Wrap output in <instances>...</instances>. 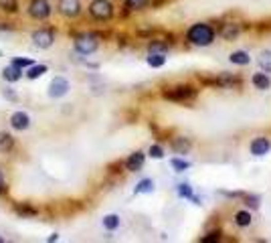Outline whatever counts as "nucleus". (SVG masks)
Returning <instances> with one entry per match:
<instances>
[{
  "mask_svg": "<svg viewBox=\"0 0 271 243\" xmlns=\"http://www.w3.org/2000/svg\"><path fill=\"white\" fill-rule=\"evenodd\" d=\"M144 160H146V154H144L142 150H136L134 154H130V156L126 158V171H128V173H138V171H142Z\"/></svg>",
  "mask_w": 271,
  "mask_h": 243,
  "instance_id": "nucleus-12",
  "label": "nucleus"
},
{
  "mask_svg": "<svg viewBox=\"0 0 271 243\" xmlns=\"http://www.w3.org/2000/svg\"><path fill=\"white\" fill-rule=\"evenodd\" d=\"M197 87L192 85H174L162 91V98L170 100V102H188V100H195L197 98Z\"/></svg>",
  "mask_w": 271,
  "mask_h": 243,
  "instance_id": "nucleus-2",
  "label": "nucleus"
},
{
  "mask_svg": "<svg viewBox=\"0 0 271 243\" xmlns=\"http://www.w3.org/2000/svg\"><path fill=\"white\" fill-rule=\"evenodd\" d=\"M257 63H259L261 71H265V73H269L271 75V51L269 49H265V51H261V53H259Z\"/></svg>",
  "mask_w": 271,
  "mask_h": 243,
  "instance_id": "nucleus-20",
  "label": "nucleus"
},
{
  "mask_svg": "<svg viewBox=\"0 0 271 243\" xmlns=\"http://www.w3.org/2000/svg\"><path fill=\"white\" fill-rule=\"evenodd\" d=\"M49 243H55V241H59V235L57 233H53V235H49V239H47Z\"/></svg>",
  "mask_w": 271,
  "mask_h": 243,
  "instance_id": "nucleus-36",
  "label": "nucleus"
},
{
  "mask_svg": "<svg viewBox=\"0 0 271 243\" xmlns=\"http://www.w3.org/2000/svg\"><path fill=\"white\" fill-rule=\"evenodd\" d=\"M148 154H150L152 158L160 160V158H164V148H162L160 144H152V146H150V150H148Z\"/></svg>",
  "mask_w": 271,
  "mask_h": 243,
  "instance_id": "nucleus-32",
  "label": "nucleus"
},
{
  "mask_svg": "<svg viewBox=\"0 0 271 243\" xmlns=\"http://www.w3.org/2000/svg\"><path fill=\"white\" fill-rule=\"evenodd\" d=\"M152 191H154V180H152V178H144V180H140L134 189L136 195H148V193H152Z\"/></svg>",
  "mask_w": 271,
  "mask_h": 243,
  "instance_id": "nucleus-22",
  "label": "nucleus"
},
{
  "mask_svg": "<svg viewBox=\"0 0 271 243\" xmlns=\"http://www.w3.org/2000/svg\"><path fill=\"white\" fill-rule=\"evenodd\" d=\"M146 63H148L150 67L158 69V67H162V65L166 63V55H164V53H150L148 59H146Z\"/></svg>",
  "mask_w": 271,
  "mask_h": 243,
  "instance_id": "nucleus-23",
  "label": "nucleus"
},
{
  "mask_svg": "<svg viewBox=\"0 0 271 243\" xmlns=\"http://www.w3.org/2000/svg\"><path fill=\"white\" fill-rule=\"evenodd\" d=\"M12 65H16L21 69H29L33 65V61L31 59H25V57H16V59H12Z\"/></svg>",
  "mask_w": 271,
  "mask_h": 243,
  "instance_id": "nucleus-33",
  "label": "nucleus"
},
{
  "mask_svg": "<svg viewBox=\"0 0 271 243\" xmlns=\"http://www.w3.org/2000/svg\"><path fill=\"white\" fill-rule=\"evenodd\" d=\"M249 150H251L253 156H265V154H269L271 150V140L265 138V136H257V138L251 142Z\"/></svg>",
  "mask_w": 271,
  "mask_h": 243,
  "instance_id": "nucleus-11",
  "label": "nucleus"
},
{
  "mask_svg": "<svg viewBox=\"0 0 271 243\" xmlns=\"http://www.w3.org/2000/svg\"><path fill=\"white\" fill-rule=\"evenodd\" d=\"M87 10H89L91 18H95L100 23H105L113 16V4L109 0H91Z\"/></svg>",
  "mask_w": 271,
  "mask_h": 243,
  "instance_id": "nucleus-5",
  "label": "nucleus"
},
{
  "mask_svg": "<svg viewBox=\"0 0 271 243\" xmlns=\"http://www.w3.org/2000/svg\"><path fill=\"white\" fill-rule=\"evenodd\" d=\"M14 213L21 215V217H34L38 211H36L34 207H31L29 203H23V205L18 203V205H14Z\"/></svg>",
  "mask_w": 271,
  "mask_h": 243,
  "instance_id": "nucleus-25",
  "label": "nucleus"
},
{
  "mask_svg": "<svg viewBox=\"0 0 271 243\" xmlns=\"http://www.w3.org/2000/svg\"><path fill=\"white\" fill-rule=\"evenodd\" d=\"M229 61H231L233 65L245 67V65H249V63H251V57H249V53H247V51H233V53H231V57H229Z\"/></svg>",
  "mask_w": 271,
  "mask_h": 243,
  "instance_id": "nucleus-17",
  "label": "nucleus"
},
{
  "mask_svg": "<svg viewBox=\"0 0 271 243\" xmlns=\"http://www.w3.org/2000/svg\"><path fill=\"white\" fill-rule=\"evenodd\" d=\"M29 126H31V118H29L27 111H14V114L10 116V128H12V130L25 132V130H29Z\"/></svg>",
  "mask_w": 271,
  "mask_h": 243,
  "instance_id": "nucleus-10",
  "label": "nucleus"
},
{
  "mask_svg": "<svg viewBox=\"0 0 271 243\" xmlns=\"http://www.w3.org/2000/svg\"><path fill=\"white\" fill-rule=\"evenodd\" d=\"M170 146H172V150L176 154H188L190 148H192V142L188 138H184V136H176V138H172Z\"/></svg>",
  "mask_w": 271,
  "mask_h": 243,
  "instance_id": "nucleus-14",
  "label": "nucleus"
},
{
  "mask_svg": "<svg viewBox=\"0 0 271 243\" xmlns=\"http://www.w3.org/2000/svg\"><path fill=\"white\" fill-rule=\"evenodd\" d=\"M204 85H212V87H221V89H233V87H241V77L237 75H231L227 71H223L221 75L217 77H203L201 79Z\"/></svg>",
  "mask_w": 271,
  "mask_h": 243,
  "instance_id": "nucleus-4",
  "label": "nucleus"
},
{
  "mask_svg": "<svg viewBox=\"0 0 271 243\" xmlns=\"http://www.w3.org/2000/svg\"><path fill=\"white\" fill-rule=\"evenodd\" d=\"M0 57H2V53H0Z\"/></svg>",
  "mask_w": 271,
  "mask_h": 243,
  "instance_id": "nucleus-38",
  "label": "nucleus"
},
{
  "mask_svg": "<svg viewBox=\"0 0 271 243\" xmlns=\"http://www.w3.org/2000/svg\"><path fill=\"white\" fill-rule=\"evenodd\" d=\"M45 73H47V65H43V63H41V65H31V67L27 69V77H29V79H38V77H43Z\"/></svg>",
  "mask_w": 271,
  "mask_h": 243,
  "instance_id": "nucleus-27",
  "label": "nucleus"
},
{
  "mask_svg": "<svg viewBox=\"0 0 271 243\" xmlns=\"http://www.w3.org/2000/svg\"><path fill=\"white\" fill-rule=\"evenodd\" d=\"M251 83L257 87V89H261V91H265V89H269L271 87V79H269V73H253V77H251Z\"/></svg>",
  "mask_w": 271,
  "mask_h": 243,
  "instance_id": "nucleus-15",
  "label": "nucleus"
},
{
  "mask_svg": "<svg viewBox=\"0 0 271 243\" xmlns=\"http://www.w3.org/2000/svg\"><path fill=\"white\" fill-rule=\"evenodd\" d=\"M219 35L223 36L225 41H235L241 35V25L239 23H225L221 29H219Z\"/></svg>",
  "mask_w": 271,
  "mask_h": 243,
  "instance_id": "nucleus-13",
  "label": "nucleus"
},
{
  "mask_svg": "<svg viewBox=\"0 0 271 243\" xmlns=\"http://www.w3.org/2000/svg\"><path fill=\"white\" fill-rule=\"evenodd\" d=\"M0 31H14V27L10 23H0Z\"/></svg>",
  "mask_w": 271,
  "mask_h": 243,
  "instance_id": "nucleus-34",
  "label": "nucleus"
},
{
  "mask_svg": "<svg viewBox=\"0 0 271 243\" xmlns=\"http://www.w3.org/2000/svg\"><path fill=\"white\" fill-rule=\"evenodd\" d=\"M102 223H103V227H105L107 231H115V229L120 227V223H122V221H120V215L109 213V215H105V217H103Z\"/></svg>",
  "mask_w": 271,
  "mask_h": 243,
  "instance_id": "nucleus-21",
  "label": "nucleus"
},
{
  "mask_svg": "<svg viewBox=\"0 0 271 243\" xmlns=\"http://www.w3.org/2000/svg\"><path fill=\"white\" fill-rule=\"evenodd\" d=\"M166 51H168V43H166V41L154 39V41L148 45V53H164V55H166Z\"/></svg>",
  "mask_w": 271,
  "mask_h": 243,
  "instance_id": "nucleus-24",
  "label": "nucleus"
},
{
  "mask_svg": "<svg viewBox=\"0 0 271 243\" xmlns=\"http://www.w3.org/2000/svg\"><path fill=\"white\" fill-rule=\"evenodd\" d=\"M12 148H14L12 134L10 132H0V152L2 154H8V152H12Z\"/></svg>",
  "mask_w": 271,
  "mask_h": 243,
  "instance_id": "nucleus-18",
  "label": "nucleus"
},
{
  "mask_svg": "<svg viewBox=\"0 0 271 243\" xmlns=\"http://www.w3.org/2000/svg\"><path fill=\"white\" fill-rule=\"evenodd\" d=\"M233 221H235L237 227H249L253 223V215L249 211H237L235 217H233Z\"/></svg>",
  "mask_w": 271,
  "mask_h": 243,
  "instance_id": "nucleus-19",
  "label": "nucleus"
},
{
  "mask_svg": "<svg viewBox=\"0 0 271 243\" xmlns=\"http://www.w3.org/2000/svg\"><path fill=\"white\" fill-rule=\"evenodd\" d=\"M176 193H178L182 199H192V197H195V195H192V186H190L188 182L178 184V186H176Z\"/></svg>",
  "mask_w": 271,
  "mask_h": 243,
  "instance_id": "nucleus-30",
  "label": "nucleus"
},
{
  "mask_svg": "<svg viewBox=\"0 0 271 243\" xmlns=\"http://www.w3.org/2000/svg\"><path fill=\"white\" fill-rule=\"evenodd\" d=\"M215 36H217V33H215V29L208 23H195L186 31V41L190 45H195V47H208V45H212Z\"/></svg>",
  "mask_w": 271,
  "mask_h": 243,
  "instance_id": "nucleus-1",
  "label": "nucleus"
},
{
  "mask_svg": "<svg viewBox=\"0 0 271 243\" xmlns=\"http://www.w3.org/2000/svg\"><path fill=\"white\" fill-rule=\"evenodd\" d=\"M57 10L65 18H77L81 14V2L79 0H59Z\"/></svg>",
  "mask_w": 271,
  "mask_h": 243,
  "instance_id": "nucleus-8",
  "label": "nucleus"
},
{
  "mask_svg": "<svg viewBox=\"0 0 271 243\" xmlns=\"http://www.w3.org/2000/svg\"><path fill=\"white\" fill-rule=\"evenodd\" d=\"M100 49V35L95 33H81L75 36V51L79 55H91Z\"/></svg>",
  "mask_w": 271,
  "mask_h": 243,
  "instance_id": "nucleus-3",
  "label": "nucleus"
},
{
  "mask_svg": "<svg viewBox=\"0 0 271 243\" xmlns=\"http://www.w3.org/2000/svg\"><path fill=\"white\" fill-rule=\"evenodd\" d=\"M69 89H71V85H69V81L65 77H55V79L51 81V85H49V98L59 100V98L67 96Z\"/></svg>",
  "mask_w": 271,
  "mask_h": 243,
  "instance_id": "nucleus-9",
  "label": "nucleus"
},
{
  "mask_svg": "<svg viewBox=\"0 0 271 243\" xmlns=\"http://www.w3.org/2000/svg\"><path fill=\"white\" fill-rule=\"evenodd\" d=\"M170 166H172L176 173H184V171L190 169V162L184 160V158H172V160H170Z\"/></svg>",
  "mask_w": 271,
  "mask_h": 243,
  "instance_id": "nucleus-28",
  "label": "nucleus"
},
{
  "mask_svg": "<svg viewBox=\"0 0 271 243\" xmlns=\"http://www.w3.org/2000/svg\"><path fill=\"white\" fill-rule=\"evenodd\" d=\"M0 10L2 12H18V0H0Z\"/></svg>",
  "mask_w": 271,
  "mask_h": 243,
  "instance_id": "nucleus-29",
  "label": "nucleus"
},
{
  "mask_svg": "<svg viewBox=\"0 0 271 243\" xmlns=\"http://www.w3.org/2000/svg\"><path fill=\"white\" fill-rule=\"evenodd\" d=\"M4 191H8V189H4V174L0 171V193H4Z\"/></svg>",
  "mask_w": 271,
  "mask_h": 243,
  "instance_id": "nucleus-35",
  "label": "nucleus"
},
{
  "mask_svg": "<svg viewBox=\"0 0 271 243\" xmlns=\"http://www.w3.org/2000/svg\"><path fill=\"white\" fill-rule=\"evenodd\" d=\"M2 77H4L8 83H14V81H18V79L23 77V69L10 63L8 67H4V69H2Z\"/></svg>",
  "mask_w": 271,
  "mask_h": 243,
  "instance_id": "nucleus-16",
  "label": "nucleus"
},
{
  "mask_svg": "<svg viewBox=\"0 0 271 243\" xmlns=\"http://www.w3.org/2000/svg\"><path fill=\"white\" fill-rule=\"evenodd\" d=\"M27 10H29V16L34 18V21H47L53 12V8L47 0H31Z\"/></svg>",
  "mask_w": 271,
  "mask_h": 243,
  "instance_id": "nucleus-6",
  "label": "nucleus"
},
{
  "mask_svg": "<svg viewBox=\"0 0 271 243\" xmlns=\"http://www.w3.org/2000/svg\"><path fill=\"white\" fill-rule=\"evenodd\" d=\"M148 4H150V0H124V6H126L128 10H132V12H136V10H144Z\"/></svg>",
  "mask_w": 271,
  "mask_h": 243,
  "instance_id": "nucleus-26",
  "label": "nucleus"
},
{
  "mask_svg": "<svg viewBox=\"0 0 271 243\" xmlns=\"http://www.w3.org/2000/svg\"><path fill=\"white\" fill-rule=\"evenodd\" d=\"M0 243H4V237H0Z\"/></svg>",
  "mask_w": 271,
  "mask_h": 243,
  "instance_id": "nucleus-37",
  "label": "nucleus"
},
{
  "mask_svg": "<svg viewBox=\"0 0 271 243\" xmlns=\"http://www.w3.org/2000/svg\"><path fill=\"white\" fill-rule=\"evenodd\" d=\"M33 45L34 47H38V49H49V47H53V43H55V31L53 29H38V31H34L33 33Z\"/></svg>",
  "mask_w": 271,
  "mask_h": 243,
  "instance_id": "nucleus-7",
  "label": "nucleus"
},
{
  "mask_svg": "<svg viewBox=\"0 0 271 243\" xmlns=\"http://www.w3.org/2000/svg\"><path fill=\"white\" fill-rule=\"evenodd\" d=\"M223 239V231L221 229H215V231H208L206 235L201 237V241L203 243H212V241H221Z\"/></svg>",
  "mask_w": 271,
  "mask_h": 243,
  "instance_id": "nucleus-31",
  "label": "nucleus"
}]
</instances>
